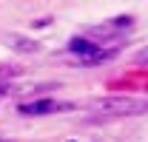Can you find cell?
<instances>
[{
  "label": "cell",
  "mask_w": 148,
  "mask_h": 142,
  "mask_svg": "<svg viewBox=\"0 0 148 142\" xmlns=\"http://www.w3.org/2000/svg\"><path fill=\"white\" fill-rule=\"evenodd\" d=\"M94 108L100 114H143L145 111V102L143 100H100L94 102Z\"/></svg>",
  "instance_id": "cell-1"
},
{
  "label": "cell",
  "mask_w": 148,
  "mask_h": 142,
  "mask_svg": "<svg viewBox=\"0 0 148 142\" xmlns=\"http://www.w3.org/2000/svg\"><path fill=\"white\" fill-rule=\"evenodd\" d=\"M71 102H51V100H34V102H23L20 105V114L26 117H46L51 111H71Z\"/></svg>",
  "instance_id": "cell-2"
},
{
  "label": "cell",
  "mask_w": 148,
  "mask_h": 142,
  "mask_svg": "<svg viewBox=\"0 0 148 142\" xmlns=\"http://www.w3.org/2000/svg\"><path fill=\"white\" fill-rule=\"evenodd\" d=\"M69 48H71L74 54H80V60H88V57H94L97 51H103L97 43H91V40H86V37H74L71 43H69Z\"/></svg>",
  "instance_id": "cell-3"
},
{
  "label": "cell",
  "mask_w": 148,
  "mask_h": 142,
  "mask_svg": "<svg viewBox=\"0 0 148 142\" xmlns=\"http://www.w3.org/2000/svg\"><path fill=\"white\" fill-rule=\"evenodd\" d=\"M9 46H12V48H17V51H23V54H32V51L40 48V43H37V40H26V37H20V34H12V37H9Z\"/></svg>",
  "instance_id": "cell-4"
},
{
  "label": "cell",
  "mask_w": 148,
  "mask_h": 142,
  "mask_svg": "<svg viewBox=\"0 0 148 142\" xmlns=\"http://www.w3.org/2000/svg\"><path fill=\"white\" fill-rule=\"evenodd\" d=\"M6 91H9V85H6V83H0V94H6Z\"/></svg>",
  "instance_id": "cell-5"
},
{
  "label": "cell",
  "mask_w": 148,
  "mask_h": 142,
  "mask_svg": "<svg viewBox=\"0 0 148 142\" xmlns=\"http://www.w3.org/2000/svg\"><path fill=\"white\" fill-rule=\"evenodd\" d=\"M0 142H14V139H3V137H0Z\"/></svg>",
  "instance_id": "cell-6"
},
{
  "label": "cell",
  "mask_w": 148,
  "mask_h": 142,
  "mask_svg": "<svg viewBox=\"0 0 148 142\" xmlns=\"http://www.w3.org/2000/svg\"><path fill=\"white\" fill-rule=\"evenodd\" d=\"M71 142H74V139H71Z\"/></svg>",
  "instance_id": "cell-7"
}]
</instances>
